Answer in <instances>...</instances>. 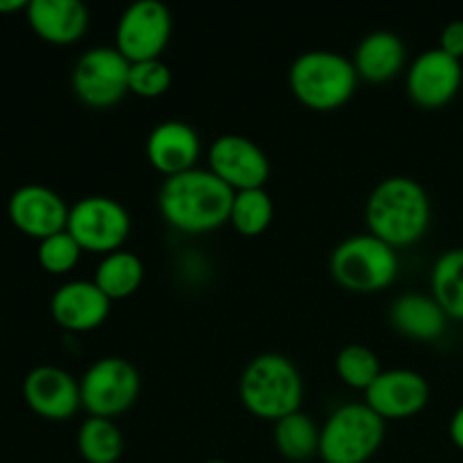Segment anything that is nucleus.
<instances>
[{
    "mask_svg": "<svg viewBox=\"0 0 463 463\" xmlns=\"http://www.w3.org/2000/svg\"><path fill=\"white\" fill-rule=\"evenodd\" d=\"M235 193L208 167L167 176L158 190V211L172 229L202 235L231 220Z\"/></svg>",
    "mask_w": 463,
    "mask_h": 463,
    "instance_id": "f257e3e1",
    "label": "nucleus"
},
{
    "mask_svg": "<svg viewBox=\"0 0 463 463\" xmlns=\"http://www.w3.org/2000/svg\"><path fill=\"white\" fill-rule=\"evenodd\" d=\"M432 222V202L423 185L411 176H387L366 199L369 233L393 249L411 247L425 238Z\"/></svg>",
    "mask_w": 463,
    "mask_h": 463,
    "instance_id": "f03ea898",
    "label": "nucleus"
},
{
    "mask_svg": "<svg viewBox=\"0 0 463 463\" xmlns=\"http://www.w3.org/2000/svg\"><path fill=\"white\" fill-rule=\"evenodd\" d=\"M240 401L249 414L271 423L301 411V371L280 353H262L240 375Z\"/></svg>",
    "mask_w": 463,
    "mask_h": 463,
    "instance_id": "7ed1b4c3",
    "label": "nucleus"
},
{
    "mask_svg": "<svg viewBox=\"0 0 463 463\" xmlns=\"http://www.w3.org/2000/svg\"><path fill=\"white\" fill-rule=\"evenodd\" d=\"M289 89L303 107L312 111L342 109L355 95V66L335 50H306L292 61L288 72Z\"/></svg>",
    "mask_w": 463,
    "mask_h": 463,
    "instance_id": "20e7f679",
    "label": "nucleus"
},
{
    "mask_svg": "<svg viewBox=\"0 0 463 463\" xmlns=\"http://www.w3.org/2000/svg\"><path fill=\"white\" fill-rule=\"evenodd\" d=\"M398 249L373 233L348 235L330 253V274L339 288L355 294L387 289L401 271Z\"/></svg>",
    "mask_w": 463,
    "mask_h": 463,
    "instance_id": "39448f33",
    "label": "nucleus"
},
{
    "mask_svg": "<svg viewBox=\"0 0 463 463\" xmlns=\"http://www.w3.org/2000/svg\"><path fill=\"white\" fill-rule=\"evenodd\" d=\"M387 420L366 402L337 407L321 428L319 457L324 463H366L383 448Z\"/></svg>",
    "mask_w": 463,
    "mask_h": 463,
    "instance_id": "423d86ee",
    "label": "nucleus"
},
{
    "mask_svg": "<svg viewBox=\"0 0 463 463\" xmlns=\"http://www.w3.org/2000/svg\"><path fill=\"white\" fill-rule=\"evenodd\" d=\"M140 384L143 380L134 362L118 355L99 357L80 380L81 407L90 416L116 419L138 401Z\"/></svg>",
    "mask_w": 463,
    "mask_h": 463,
    "instance_id": "0eeeda50",
    "label": "nucleus"
},
{
    "mask_svg": "<svg viewBox=\"0 0 463 463\" xmlns=\"http://www.w3.org/2000/svg\"><path fill=\"white\" fill-rule=\"evenodd\" d=\"M66 231L84 251L107 256L127 242L131 233V215L118 199L89 194L71 206Z\"/></svg>",
    "mask_w": 463,
    "mask_h": 463,
    "instance_id": "6e6552de",
    "label": "nucleus"
},
{
    "mask_svg": "<svg viewBox=\"0 0 463 463\" xmlns=\"http://www.w3.org/2000/svg\"><path fill=\"white\" fill-rule=\"evenodd\" d=\"M129 68L116 45L90 48L72 68V90L86 107L111 109L129 93Z\"/></svg>",
    "mask_w": 463,
    "mask_h": 463,
    "instance_id": "1a4fd4ad",
    "label": "nucleus"
},
{
    "mask_svg": "<svg viewBox=\"0 0 463 463\" xmlns=\"http://www.w3.org/2000/svg\"><path fill=\"white\" fill-rule=\"evenodd\" d=\"M172 36V14L161 0H136L122 9L116 48L129 63L161 59Z\"/></svg>",
    "mask_w": 463,
    "mask_h": 463,
    "instance_id": "9d476101",
    "label": "nucleus"
},
{
    "mask_svg": "<svg viewBox=\"0 0 463 463\" xmlns=\"http://www.w3.org/2000/svg\"><path fill=\"white\" fill-rule=\"evenodd\" d=\"M208 170L233 193H240L265 188L271 176V161L256 140L240 134H222L208 147Z\"/></svg>",
    "mask_w": 463,
    "mask_h": 463,
    "instance_id": "9b49d317",
    "label": "nucleus"
},
{
    "mask_svg": "<svg viewBox=\"0 0 463 463\" xmlns=\"http://www.w3.org/2000/svg\"><path fill=\"white\" fill-rule=\"evenodd\" d=\"M463 84V66L441 48H430L410 63L407 95L420 109H441L457 98Z\"/></svg>",
    "mask_w": 463,
    "mask_h": 463,
    "instance_id": "f8f14e48",
    "label": "nucleus"
},
{
    "mask_svg": "<svg viewBox=\"0 0 463 463\" xmlns=\"http://www.w3.org/2000/svg\"><path fill=\"white\" fill-rule=\"evenodd\" d=\"M71 206L59 193L41 184H25L12 193L7 215L21 233L34 240H45L66 231Z\"/></svg>",
    "mask_w": 463,
    "mask_h": 463,
    "instance_id": "ddd939ff",
    "label": "nucleus"
},
{
    "mask_svg": "<svg viewBox=\"0 0 463 463\" xmlns=\"http://www.w3.org/2000/svg\"><path fill=\"white\" fill-rule=\"evenodd\" d=\"M366 405L384 420L414 419L428 407L430 383L411 369H389L364 392Z\"/></svg>",
    "mask_w": 463,
    "mask_h": 463,
    "instance_id": "4468645a",
    "label": "nucleus"
},
{
    "mask_svg": "<svg viewBox=\"0 0 463 463\" xmlns=\"http://www.w3.org/2000/svg\"><path fill=\"white\" fill-rule=\"evenodd\" d=\"M23 398L45 420H68L81 407L80 380L61 366H34L23 380Z\"/></svg>",
    "mask_w": 463,
    "mask_h": 463,
    "instance_id": "2eb2a0df",
    "label": "nucleus"
},
{
    "mask_svg": "<svg viewBox=\"0 0 463 463\" xmlns=\"http://www.w3.org/2000/svg\"><path fill=\"white\" fill-rule=\"evenodd\" d=\"M111 303L93 280H68L54 289L50 315L68 333H89L109 319Z\"/></svg>",
    "mask_w": 463,
    "mask_h": 463,
    "instance_id": "dca6fc26",
    "label": "nucleus"
},
{
    "mask_svg": "<svg viewBox=\"0 0 463 463\" xmlns=\"http://www.w3.org/2000/svg\"><path fill=\"white\" fill-rule=\"evenodd\" d=\"M149 165L167 176L197 167L202 156V138L197 129L184 120H163L154 125L145 143Z\"/></svg>",
    "mask_w": 463,
    "mask_h": 463,
    "instance_id": "f3484780",
    "label": "nucleus"
},
{
    "mask_svg": "<svg viewBox=\"0 0 463 463\" xmlns=\"http://www.w3.org/2000/svg\"><path fill=\"white\" fill-rule=\"evenodd\" d=\"M25 16L34 34L54 45L77 43L90 25V12L81 0H30Z\"/></svg>",
    "mask_w": 463,
    "mask_h": 463,
    "instance_id": "a211bd4d",
    "label": "nucleus"
},
{
    "mask_svg": "<svg viewBox=\"0 0 463 463\" xmlns=\"http://www.w3.org/2000/svg\"><path fill=\"white\" fill-rule=\"evenodd\" d=\"M407 48L401 36L392 30H373L357 43L351 61L360 80L384 84L402 72Z\"/></svg>",
    "mask_w": 463,
    "mask_h": 463,
    "instance_id": "6ab92c4d",
    "label": "nucleus"
},
{
    "mask_svg": "<svg viewBox=\"0 0 463 463\" xmlns=\"http://www.w3.org/2000/svg\"><path fill=\"white\" fill-rule=\"evenodd\" d=\"M389 321L401 335L419 342H434L448 330L450 317L443 312L432 294L407 292L393 298Z\"/></svg>",
    "mask_w": 463,
    "mask_h": 463,
    "instance_id": "aec40b11",
    "label": "nucleus"
},
{
    "mask_svg": "<svg viewBox=\"0 0 463 463\" xmlns=\"http://www.w3.org/2000/svg\"><path fill=\"white\" fill-rule=\"evenodd\" d=\"M145 280V265L138 253L118 249L107 253L95 269L93 283L107 294L111 301L129 298L140 289Z\"/></svg>",
    "mask_w": 463,
    "mask_h": 463,
    "instance_id": "412c9836",
    "label": "nucleus"
},
{
    "mask_svg": "<svg viewBox=\"0 0 463 463\" xmlns=\"http://www.w3.org/2000/svg\"><path fill=\"white\" fill-rule=\"evenodd\" d=\"M77 450L86 463H118L125 455V437L113 419L89 416L77 432Z\"/></svg>",
    "mask_w": 463,
    "mask_h": 463,
    "instance_id": "4be33fe9",
    "label": "nucleus"
},
{
    "mask_svg": "<svg viewBox=\"0 0 463 463\" xmlns=\"http://www.w3.org/2000/svg\"><path fill=\"white\" fill-rule=\"evenodd\" d=\"M321 428L306 411H294L274 423L276 450L289 461H307L319 455Z\"/></svg>",
    "mask_w": 463,
    "mask_h": 463,
    "instance_id": "5701e85b",
    "label": "nucleus"
},
{
    "mask_svg": "<svg viewBox=\"0 0 463 463\" xmlns=\"http://www.w3.org/2000/svg\"><path fill=\"white\" fill-rule=\"evenodd\" d=\"M432 297L450 319L463 321V247L443 251L430 274Z\"/></svg>",
    "mask_w": 463,
    "mask_h": 463,
    "instance_id": "b1692460",
    "label": "nucleus"
},
{
    "mask_svg": "<svg viewBox=\"0 0 463 463\" xmlns=\"http://www.w3.org/2000/svg\"><path fill=\"white\" fill-rule=\"evenodd\" d=\"M274 220V199L267 193V188L240 190L233 197L231 208V224L238 233L253 238L269 229Z\"/></svg>",
    "mask_w": 463,
    "mask_h": 463,
    "instance_id": "393cba45",
    "label": "nucleus"
},
{
    "mask_svg": "<svg viewBox=\"0 0 463 463\" xmlns=\"http://www.w3.org/2000/svg\"><path fill=\"white\" fill-rule=\"evenodd\" d=\"M335 371L344 384L357 392H366L384 369L373 348L364 344H348L335 357Z\"/></svg>",
    "mask_w": 463,
    "mask_h": 463,
    "instance_id": "a878e982",
    "label": "nucleus"
},
{
    "mask_svg": "<svg viewBox=\"0 0 463 463\" xmlns=\"http://www.w3.org/2000/svg\"><path fill=\"white\" fill-rule=\"evenodd\" d=\"M81 251L84 249L80 247V242L68 231H61V233H54L50 238L41 240L39 249H36V258H39V265L48 274L61 276L75 269L81 258Z\"/></svg>",
    "mask_w": 463,
    "mask_h": 463,
    "instance_id": "bb28decb",
    "label": "nucleus"
},
{
    "mask_svg": "<svg viewBox=\"0 0 463 463\" xmlns=\"http://www.w3.org/2000/svg\"><path fill=\"white\" fill-rule=\"evenodd\" d=\"M172 86V71L163 59L131 63L129 68V93L138 98L154 99L167 93Z\"/></svg>",
    "mask_w": 463,
    "mask_h": 463,
    "instance_id": "cd10ccee",
    "label": "nucleus"
},
{
    "mask_svg": "<svg viewBox=\"0 0 463 463\" xmlns=\"http://www.w3.org/2000/svg\"><path fill=\"white\" fill-rule=\"evenodd\" d=\"M439 48L455 59H463V18H455L441 30Z\"/></svg>",
    "mask_w": 463,
    "mask_h": 463,
    "instance_id": "c85d7f7f",
    "label": "nucleus"
},
{
    "mask_svg": "<svg viewBox=\"0 0 463 463\" xmlns=\"http://www.w3.org/2000/svg\"><path fill=\"white\" fill-rule=\"evenodd\" d=\"M448 434H450L452 443H455L459 450H463V405L452 414L450 425H448Z\"/></svg>",
    "mask_w": 463,
    "mask_h": 463,
    "instance_id": "c756f323",
    "label": "nucleus"
},
{
    "mask_svg": "<svg viewBox=\"0 0 463 463\" xmlns=\"http://www.w3.org/2000/svg\"><path fill=\"white\" fill-rule=\"evenodd\" d=\"M30 0H0V14H12L18 9H27Z\"/></svg>",
    "mask_w": 463,
    "mask_h": 463,
    "instance_id": "7c9ffc66",
    "label": "nucleus"
},
{
    "mask_svg": "<svg viewBox=\"0 0 463 463\" xmlns=\"http://www.w3.org/2000/svg\"><path fill=\"white\" fill-rule=\"evenodd\" d=\"M203 463H229V461H224V459H208V461H203Z\"/></svg>",
    "mask_w": 463,
    "mask_h": 463,
    "instance_id": "2f4dec72",
    "label": "nucleus"
}]
</instances>
